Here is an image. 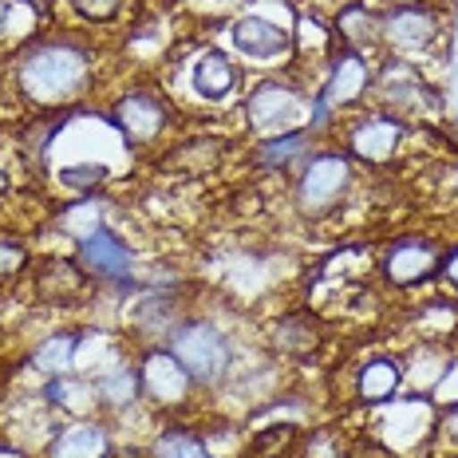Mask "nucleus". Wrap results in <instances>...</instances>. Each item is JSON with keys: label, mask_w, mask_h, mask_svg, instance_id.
I'll list each match as a JSON object with an SVG mask.
<instances>
[{"label": "nucleus", "mask_w": 458, "mask_h": 458, "mask_svg": "<svg viewBox=\"0 0 458 458\" xmlns=\"http://www.w3.org/2000/svg\"><path fill=\"white\" fill-rule=\"evenodd\" d=\"M88 52L64 40H47L28 47V55L21 60V91L28 103L36 107H64L75 95L88 88Z\"/></svg>", "instance_id": "nucleus-1"}, {"label": "nucleus", "mask_w": 458, "mask_h": 458, "mask_svg": "<svg viewBox=\"0 0 458 458\" xmlns=\"http://www.w3.org/2000/svg\"><path fill=\"white\" fill-rule=\"evenodd\" d=\"M170 352L194 384L209 387L229 371V340L209 324H182L170 340Z\"/></svg>", "instance_id": "nucleus-2"}, {"label": "nucleus", "mask_w": 458, "mask_h": 458, "mask_svg": "<svg viewBox=\"0 0 458 458\" xmlns=\"http://www.w3.org/2000/svg\"><path fill=\"white\" fill-rule=\"evenodd\" d=\"M352 186V162L344 155H317L304 162L301 170V186H297V206L304 214L320 217L332 206H340V198Z\"/></svg>", "instance_id": "nucleus-3"}, {"label": "nucleus", "mask_w": 458, "mask_h": 458, "mask_svg": "<svg viewBox=\"0 0 458 458\" xmlns=\"http://www.w3.org/2000/svg\"><path fill=\"white\" fill-rule=\"evenodd\" d=\"M75 261L91 276H99L103 284H114V289H131V281H135V257L103 225L80 242V257H75Z\"/></svg>", "instance_id": "nucleus-4"}, {"label": "nucleus", "mask_w": 458, "mask_h": 458, "mask_svg": "<svg viewBox=\"0 0 458 458\" xmlns=\"http://www.w3.org/2000/svg\"><path fill=\"white\" fill-rule=\"evenodd\" d=\"M301 107H304V99H301L297 88L269 80V83H261V88L250 95L245 114H250V127L257 131V135L273 139V131H289L293 127V119H297Z\"/></svg>", "instance_id": "nucleus-5"}, {"label": "nucleus", "mask_w": 458, "mask_h": 458, "mask_svg": "<svg viewBox=\"0 0 458 458\" xmlns=\"http://www.w3.org/2000/svg\"><path fill=\"white\" fill-rule=\"evenodd\" d=\"M438 250L431 242H419V237H403L384 253V276L395 289H411V284H423L438 273Z\"/></svg>", "instance_id": "nucleus-6"}, {"label": "nucleus", "mask_w": 458, "mask_h": 458, "mask_svg": "<svg viewBox=\"0 0 458 458\" xmlns=\"http://www.w3.org/2000/svg\"><path fill=\"white\" fill-rule=\"evenodd\" d=\"M139 384L155 403H182L190 395V384L194 379L186 376V368L174 360V352H147L139 364Z\"/></svg>", "instance_id": "nucleus-7"}, {"label": "nucleus", "mask_w": 458, "mask_h": 458, "mask_svg": "<svg viewBox=\"0 0 458 458\" xmlns=\"http://www.w3.org/2000/svg\"><path fill=\"white\" fill-rule=\"evenodd\" d=\"M111 119L131 142H155L162 135V127H166V103L155 99V95H147V91L123 95V99L114 103Z\"/></svg>", "instance_id": "nucleus-8"}, {"label": "nucleus", "mask_w": 458, "mask_h": 458, "mask_svg": "<svg viewBox=\"0 0 458 458\" xmlns=\"http://www.w3.org/2000/svg\"><path fill=\"white\" fill-rule=\"evenodd\" d=\"M399 139H403L399 119H387V114H368V119H360L356 127L348 131V150H352V158L368 162V166H379V162H387L391 155H395Z\"/></svg>", "instance_id": "nucleus-9"}, {"label": "nucleus", "mask_w": 458, "mask_h": 458, "mask_svg": "<svg viewBox=\"0 0 458 458\" xmlns=\"http://www.w3.org/2000/svg\"><path fill=\"white\" fill-rule=\"evenodd\" d=\"M438 36V21L431 8L423 4H399L384 16V40L399 52H415V47H427Z\"/></svg>", "instance_id": "nucleus-10"}, {"label": "nucleus", "mask_w": 458, "mask_h": 458, "mask_svg": "<svg viewBox=\"0 0 458 458\" xmlns=\"http://www.w3.org/2000/svg\"><path fill=\"white\" fill-rule=\"evenodd\" d=\"M88 293V269L80 261H64V257H47L36 269V297L52 304H72Z\"/></svg>", "instance_id": "nucleus-11"}, {"label": "nucleus", "mask_w": 458, "mask_h": 458, "mask_svg": "<svg viewBox=\"0 0 458 458\" xmlns=\"http://www.w3.org/2000/svg\"><path fill=\"white\" fill-rule=\"evenodd\" d=\"M229 40H233L237 52L253 55V60H273V55L289 52L293 40L284 28H276L269 21H261V16H245V21H237L229 28Z\"/></svg>", "instance_id": "nucleus-12"}, {"label": "nucleus", "mask_w": 458, "mask_h": 458, "mask_svg": "<svg viewBox=\"0 0 458 458\" xmlns=\"http://www.w3.org/2000/svg\"><path fill=\"white\" fill-rule=\"evenodd\" d=\"M242 83V68L229 60L225 52H202L194 64V91L209 103H222L237 91Z\"/></svg>", "instance_id": "nucleus-13"}, {"label": "nucleus", "mask_w": 458, "mask_h": 458, "mask_svg": "<svg viewBox=\"0 0 458 458\" xmlns=\"http://www.w3.org/2000/svg\"><path fill=\"white\" fill-rule=\"evenodd\" d=\"M111 435L99 423H72L47 446V458H107Z\"/></svg>", "instance_id": "nucleus-14"}, {"label": "nucleus", "mask_w": 458, "mask_h": 458, "mask_svg": "<svg viewBox=\"0 0 458 458\" xmlns=\"http://www.w3.org/2000/svg\"><path fill=\"white\" fill-rule=\"evenodd\" d=\"M368 80H371V72L364 68V60H360L356 52H348L332 64V75L320 88V95L332 103V107H336V103H356L360 95L368 91Z\"/></svg>", "instance_id": "nucleus-15"}, {"label": "nucleus", "mask_w": 458, "mask_h": 458, "mask_svg": "<svg viewBox=\"0 0 458 458\" xmlns=\"http://www.w3.org/2000/svg\"><path fill=\"white\" fill-rule=\"evenodd\" d=\"M399 379H403V371H399L395 360L376 356V360H368V364L360 368L356 395L364 399V403H387V399L399 391Z\"/></svg>", "instance_id": "nucleus-16"}, {"label": "nucleus", "mask_w": 458, "mask_h": 458, "mask_svg": "<svg viewBox=\"0 0 458 458\" xmlns=\"http://www.w3.org/2000/svg\"><path fill=\"white\" fill-rule=\"evenodd\" d=\"M273 348L293 360H312L320 348V328L309 317H289L273 328Z\"/></svg>", "instance_id": "nucleus-17"}, {"label": "nucleus", "mask_w": 458, "mask_h": 458, "mask_svg": "<svg viewBox=\"0 0 458 458\" xmlns=\"http://www.w3.org/2000/svg\"><path fill=\"white\" fill-rule=\"evenodd\" d=\"M309 155V131H284V135H273L261 142L257 150V162L269 170H281V166H293Z\"/></svg>", "instance_id": "nucleus-18"}, {"label": "nucleus", "mask_w": 458, "mask_h": 458, "mask_svg": "<svg viewBox=\"0 0 458 458\" xmlns=\"http://www.w3.org/2000/svg\"><path fill=\"white\" fill-rule=\"evenodd\" d=\"M336 28L344 32V40L352 44H379L384 40V16H376L364 4H348L336 16Z\"/></svg>", "instance_id": "nucleus-19"}, {"label": "nucleus", "mask_w": 458, "mask_h": 458, "mask_svg": "<svg viewBox=\"0 0 458 458\" xmlns=\"http://www.w3.org/2000/svg\"><path fill=\"white\" fill-rule=\"evenodd\" d=\"M75 348H80V336H75V332H60V336L44 340L40 348L32 352V364L40 368L44 376H64V371H72Z\"/></svg>", "instance_id": "nucleus-20"}, {"label": "nucleus", "mask_w": 458, "mask_h": 458, "mask_svg": "<svg viewBox=\"0 0 458 458\" xmlns=\"http://www.w3.org/2000/svg\"><path fill=\"white\" fill-rule=\"evenodd\" d=\"M95 395H99L103 407H127L135 403L142 395V384H139V371L135 368H119L111 371V376H103V384L95 387Z\"/></svg>", "instance_id": "nucleus-21"}, {"label": "nucleus", "mask_w": 458, "mask_h": 458, "mask_svg": "<svg viewBox=\"0 0 458 458\" xmlns=\"http://www.w3.org/2000/svg\"><path fill=\"white\" fill-rule=\"evenodd\" d=\"M150 458H214V454H209V446L198 435H190V431H166L155 443Z\"/></svg>", "instance_id": "nucleus-22"}, {"label": "nucleus", "mask_w": 458, "mask_h": 458, "mask_svg": "<svg viewBox=\"0 0 458 458\" xmlns=\"http://www.w3.org/2000/svg\"><path fill=\"white\" fill-rule=\"evenodd\" d=\"M60 178H64V186L83 190V194H95V190L107 182V166H99V162H80V166L60 170Z\"/></svg>", "instance_id": "nucleus-23"}, {"label": "nucleus", "mask_w": 458, "mask_h": 458, "mask_svg": "<svg viewBox=\"0 0 458 458\" xmlns=\"http://www.w3.org/2000/svg\"><path fill=\"white\" fill-rule=\"evenodd\" d=\"M75 13L88 16V21H114L123 8V0H72Z\"/></svg>", "instance_id": "nucleus-24"}, {"label": "nucleus", "mask_w": 458, "mask_h": 458, "mask_svg": "<svg viewBox=\"0 0 458 458\" xmlns=\"http://www.w3.org/2000/svg\"><path fill=\"white\" fill-rule=\"evenodd\" d=\"M28 265V253L21 242H0V281L4 276H16Z\"/></svg>", "instance_id": "nucleus-25"}, {"label": "nucleus", "mask_w": 458, "mask_h": 458, "mask_svg": "<svg viewBox=\"0 0 458 458\" xmlns=\"http://www.w3.org/2000/svg\"><path fill=\"white\" fill-rule=\"evenodd\" d=\"M435 395L443 399V403H446V399H454V403H458V360H451V368H446V376L438 379V391H435Z\"/></svg>", "instance_id": "nucleus-26"}, {"label": "nucleus", "mask_w": 458, "mask_h": 458, "mask_svg": "<svg viewBox=\"0 0 458 458\" xmlns=\"http://www.w3.org/2000/svg\"><path fill=\"white\" fill-rule=\"evenodd\" d=\"M438 273H443V276H446V284H451V289L458 293V250H454L451 257H446L443 265H438Z\"/></svg>", "instance_id": "nucleus-27"}, {"label": "nucleus", "mask_w": 458, "mask_h": 458, "mask_svg": "<svg viewBox=\"0 0 458 458\" xmlns=\"http://www.w3.org/2000/svg\"><path fill=\"white\" fill-rule=\"evenodd\" d=\"M443 431H446V438H454V443H458V403H454V411H451V415H446Z\"/></svg>", "instance_id": "nucleus-28"}, {"label": "nucleus", "mask_w": 458, "mask_h": 458, "mask_svg": "<svg viewBox=\"0 0 458 458\" xmlns=\"http://www.w3.org/2000/svg\"><path fill=\"white\" fill-rule=\"evenodd\" d=\"M8 13H13V4H8V0H0V32L8 28Z\"/></svg>", "instance_id": "nucleus-29"}, {"label": "nucleus", "mask_w": 458, "mask_h": 458, "mask_svg": "<svg viewBox=\"0 0 458 458\" xmlns=\"http://www.w3.org/2000/svg\"><path fill=\"white\" fill-rule=\"evenodd\" d=\"M4 190H8V174H4V170H0V194H4Z\"/></svg>", "instance_id": "nucleus-30"}]
</instances>
